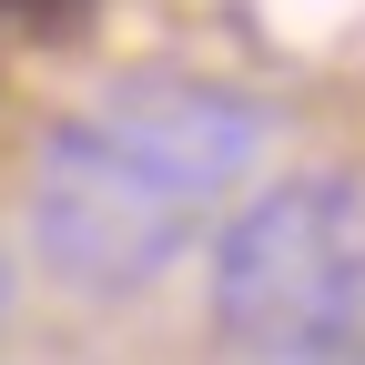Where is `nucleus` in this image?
<instances>
[{"instance_id":"1","label":"nucleus","mask_w":365,"mask_h":365,"mask_svg":"<svg viewBox=\"0 0 365 365\" xmlns=\"http://www.w3.org/2000/svg\"><path fill=\"white\" fill-rule=\"evenodd\" d=\"M264 102L223 81H122L41 143L31 254L71 294H143L264 163Z\"/></svg>"},{"instance_id":"2","label":"nucleus","mask_w":365,"mask_h":365,"mask_svg":"<svg viewBox=\"0 0 365 365\" xmlns=\"http://www.w3.org/2000/svg\"><path fill=\"white\" fill-rule=\"evenodd\" d=\"M213 325L304 365L365 345V173H294L223 223Z\"/></svg>"},{"instance_id":"3","label":"nucleus","mask_w":365,"mask_h":365,"mask_svg":"<svg viewBox=\"0 0 365 365\" xmlns=\"http://www.w3.org/2000/svg\"><path fill=\"white\" fill-rule=\"evenodd\" d=\"M314 365H365V345H345V355H314Z\"/></svg>"},{"instance_id":"4","label":"nucleus","mask_w":365,"mask_h":365,"mask_svg":"<svg viewBox=\"0 0 365 365\" xmlns=\"http://www.w3.org/2000/svg\"><path fill=\"white\" fill-rule=\"evenodd\" d=\"M0 304H11V264H0Z\"/></svg>"}]
</instances>
